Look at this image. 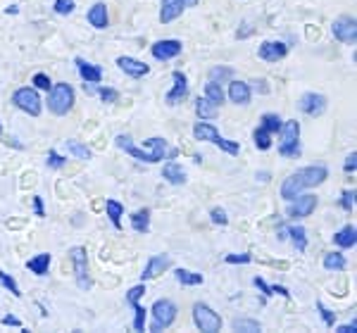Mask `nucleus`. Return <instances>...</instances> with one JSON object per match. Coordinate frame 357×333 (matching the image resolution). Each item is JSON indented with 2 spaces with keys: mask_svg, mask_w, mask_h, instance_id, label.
Segmentation results:
<instances>
[{
  "mask_svg": "<svg viewBox=\"0 0 357 333\" xmlns=\"http://www.w3.org/2000/svg\"><path fill=\"white\" fill-rule=\"evenodd\" d=\"M329 179V169L324 164H310L303 166V169L293 171L289 179H284V186H281V198L291 200L296 198L298 193L307 191V188H314L319 183H324Z\"/></svg>",
  "mask_w": 357,
  "mask_h": 333,
  "instance_id": "nucleus-1",
  "label": "nucleus"
},
{
  "mask_svg": "<svg viewBox=\"0 0 357 333\" xmlns=\"http://www.w3.org/2000/svg\"><path fill=\"white\" fill-rule=\"evenodd\" d=\"M193 139L195 141H203V143H215L220 150L229 153V155H238L241 153V146L236 141H229L224 139V136H220V131H217L215 124H210L207 119H203V122H198L193 126Z\"/></svg>",
  "mask_w": 357,
  "mask_h": 333,
  "instance_id": "nucleus-2",
  "label": "nucleus"
},
{
  "mask_svg": "<svg viewBox=\"0 0 357 333\" xmlns=\"http://www.w3.org/2000/svg\"><path fill=\"white\" fill-rule=\"evenodd\" d=\"M74 102H77V93H74V88L69 84H55V86H50L48 100H45V105H48V110L53 112V114L62 117V114H67L69 110H72Z\"/></svg>",
  "mask_w": 357,
  "mask_h": 333,
  "instance_id": "nucleus-3",
  "label": "nucleus"
},
{
  "mask_svg": "<svg viewBox=\"0 0 357 333\" xmlns=\"http://www.w3.org/2000/svg\"><path fill=\"white\" fill-rule=\"evenodd\" d=\"M279 136H281V143H279L281 157H298V155H301V122L286 119L279 129Z\"/></svg>",
  "mask_w": 357,
  "mask_h": 333,
  "instance_id": "nucleus-4",
  "label": "nucleus"
},
{
  "mask_svg": "<svg viewBox=\"0 0 357 333\" xmlns=\"http://www.w3.org/2000/svg\"><path fill=\"white\" fill-rule=\"evenodd\" d=\"M193 321H195V329L203 333L222 331V317L207 302H195L193 305Z\"/></svg>",
  "mask_w": 357,
  "mask_h": 333,
  "instance_id": "nucleus-5",
  "label": "nucleus"
},
{
  "mask_svg": "<svg viewBox=\"0 0 357 333\" xmlns=\"http://www.w3.org/2000/svg\"><path fill=\"white\" fill-rule=\"evenodd\" d=\"M69 255H72V264H74V281H77V286L82 291H89L91 286H93V281H91L89 255H86V248L77 245V248L69 250Z\"/></svg>",
  "mask_w": 357,
  "mask_h": 333,
  "instance_id": "nucleus-6",
  "label": "nucleus"
},
{
  "mask_svg": "<svg viewBox=\"0 0 357 333\" xmlns=\"http://www.w3.org/2000/svg\"><path fill=\"white\" fill-rule=\"evenodd\" d=\"M176 305L172 300H158L151 309L153 314V324H151V331H162V329H169L172 324L176 321Z\"/></svg>",
  "mask_w": 357,
  "mask_h": 333,
  "instance_id": "nucleus-7",
  "label": "nucleus"
},
{
  "mask_svg": "<svg viewBox=\"0 0 357 333\" xmlns=\"http://www.w3.org/2000/svg\"><path fill=\"white\" fill-rule=\"evenodd\" d=\"M13 102L22 112L31 114V117H38L43 110V100L36 88H17L13 93Z\"/></svg>",
  "mask_w": 357,
  "mask_h": 333,
  "instance_id": "nucleus-8",
  "label": "nucleus"
},
{
  "mask_svg": "<svg viewBox=\"0 0 357 333\" xmlns=\"http://www.w3.org/2000/svg\"><path fill=\"white\" fill-rule=\"evenodd\" d=\"M146 295V284H138L134 286V288H129V293H126V302H129L131 307H134V312H136V317H134V331H146L148 329V324H146V319H148V309L141 305V297Z\"/></svg>",
  "mask_w": 357,
  "mask_h": 333,
  "instance_id": "nucleus-9",
  "label": "nucleus"
},
{
  "mask_svg": "<svg viewBox=\"0 0 357 333\" xmlns=\"http://www.w3.org/2000/svg\"><path fill=\"white\" fill-rule=\"evenodd\" d=\"M331 33H333V38H336V41L353 45L357 41V22H355V17L341 15L338 20H333Z\"/></svg>",
  "mask_w": 357,
  "mask_h": 333,
  "instance_id": "nucleus-10",
  "label": "nucleus"
},
{
  "mask_svg": "<svg viewBox=\"0 0 357 333\" xmlns=\"http://www.w3.org/2000/svg\"><path fill=\"white\" fill-rule=\"evenodd\" d=\"M317 195L312 193H298L296 198H291V208H289V219H305L317 210Z\"/></svg>",
  "mask_w": 357,
  "mask_h": 333,
  "instance_id": "nucleus-11",
  "label": "nucleus"
},
{
  "mask_svg": "<svg viewBox=\"0 0 357 333\" xmlns=\"http://www.w3.org/2000/svg\"><path fill=\"white\" fill-rule=\"evenodd\" d=\"M191 93V84H188V77L183 72H174L172 74V88L169 93H167V102L169 105H178V102H183Z\"/></svg>",
  "mask_w": 357,
  "mask_h": 333,
  "instance_id": "nucleus-12",
  "label": "nucleus"
},
{
  "mask_svg": "<svg viewBox=\"0 0 357 333\" xmlns=\"http://www.w3.org/2000/svg\"><path fill=\"white\" fill-rule=\"evenodd\" d=\"M181 50H183V43L178 41V38H162V41L151 45L153 57H155V60H160V62L174 60V57L181 55Z\"/></svg>",
  "mask_w": 357,
  "mask_h": 333,
  "instance_id": "nucleus-13",
  "label": "nucleus"
},
{
  "mask_svg": "<svg viewBox=\"0 0 357 333\" xmlns=\"http://www.w3.org/2000/svg\"><path fill=\"white\" fill-rule=\"evenodd\" d=\"M117 67L131 79H143V77H148V74H151V65H146V62L136 60V57H129V55H119L117 57Z\"/></svg>",
  "mask_w": 357,
  "mask_h": 333,
  "instance_id": "nucleus-14",
  "label": "nucleus"
},
{
  "mask_svg": "<svg viewBox=\"0 0 357 333\" xmlns=\"http://www.w3.org/2000/svg\"><path fill=\"white\" fill-rule=\"evenodd\" d=\"M169 267H172V257H169V255H153L151 260H148L146 269H143L141 281L146 284V281H151V279L162 277V274H165Z\"/></svg>",
  "mask_w": 357,
  "mask_h": 333,
  "instance_id": "nucleus-15",
  "label": "nucleus"
},
{
  "mask_svg": "<svg viewBox=\"0 0 357 333\" xmlns=\"http://www.w3.org/2000/svg\"><path fill=\"white\" fill-rule=\"evenodd\" d=\"M298 110L307 114V117H319L326 110V98L321 93H305L298 102Z\"/></svg>",
  "mask_w": 357,
  "mask_h": 333,
  "instance_id": "nucleus-16",
  "label": "nucleus"
},
{
  "mask_svg": "<svg viewBox=\"0 0 357 333\" xmlns=\"http://www.w3.org/2000/svg\"><path fill=\"white\" fill-rule=\"evenodd\" d=\"M289 55V45L284 41H264L260 48H257V57L264 62H279Z\"/></svg>",
  "mask_w": 357,
  "mask_h": 333,
  "instance_id": "nucleus-17",
  "label": "nucleus"
},
{
  "mask_svg": "<svg viewBox=\"0 0 357 333\" xmlns=\"http://www.w3.org/2000/svg\"><path fill=\"white\" fill-rule=\"evenodd\" d=\"M114 143H117V148H122L124 153H129L131 157L138 160V162H146V164H155V157L151 153L146 150V148H136L134 143H131V136L126 134H119L117 139H114Z\"/></svg>",
  "mask_w": 357,
  "mask_h": 333,
  "instance_id": "nucleus-18",
  "label": "nucleus"
},
{
  "mask_svg": "<svg viewBox=\"0 0 357 333\" xmlns=\"http://www.w3.org/2000/svg\"><path fill=\"white\" fill-rule=\"evenodd\" d=\"M143 148H146L148 153L155 157V164L162 162V160L176 157V150H169V143H167L165 139H160V136H153V139H148L146 143H143Z\"/></svg>",
  "mask_w": 357,
  "mask_h": 333,
  "instance_id": "nucleus-19",
  "label": "nucleus"
},
{
  "mask_svg": "<svg viewBox=\"0 0 357 333\" xmlns=\"http://www.w3.org/2000/svg\"><path fill=\"white\" fill-rule=\"evenodd\" d=\"M250 98H252L250 84L238 82V79H231V82H229V100H231L234 105H248Z\"/></svg>",
  "mask_w": 357,
  "mask_h": 333,
  "instance_id": "nucleus-20",
  "label": "nucleus"
},
{
  "mask_svg": "<svg viewBox=\"0 0 357 333\" xmlns=\"http://www.w3.org/2000/svg\"><path fill=\"white\" fill-rule=\"evenodd\" d=\"M183 10H186L183 0H160V22L169 24V22H174L183 15Z\"/></svg>",
  "mask_w": 357,
  "mask_h": 333,
  "instance_id": "nucleus-21",
  "label": "nucleus"
},
{
  "mask_svg": "<svg viewBox=\"0 0 357 333\" xmlns=\"http://www.w3.org/2000/svg\"><path fill=\"white\" fill-rule=\"evenodd\" d=\"M86 20H89L91 26L96 29H107L110 26V15H107V5L105 3H93L89 8V13H86Z\"/></svg>",
  "mask_w": 357,
  "mask_h": 333,
  "instance_id": "nucleus-22",
  "label": "nucleus"
},
{
  "mask_svg": "<svg viewBox=\"0 0 357 333\" xmlns=\"http://www.w3.org/2000/svg\"><path fill=\"white\" fill-rule=\"evenodd\" d=\"M74 65H77L79 74H82V79L86 84H100L102 82V70L98 65H91L89 60H84V57H74Z\"/></svg>",
  "mask_w": 357,
  "mask_h": 333,
  "instance_id": "nucleus-23",
  "label": "nucleus"
},
{
  "mask_svg": "<svg viewBox=\"0 0 357 333\" xmlns=\"http://www.w3.org/2000/svg\"><path fill=\"white\" fill-rule=\"evenodd\" d=\"M333 245H336V248H341V250L355 248V245H357V231H355L353 224H348V226H343L341 231L333 233Z\"/></svg>",
  "mask_w": 357,
  "mask_h": 333,
  "instance_id": "nucleus-24",
  "label": "nucleus"
},
{
  "mask_svg": "<svg viewBox=\"0 0 357 333\" xmlns=\"http://www.w3.org/2000/svg\"><path fill=\"white\" fill-rule=\"evenodd\" d=\"M162 176L167 183H172V186H183V183H186V171H183V166L174 162V160L162 166Z\"/></svg>",
  "mask_w": 357,
  "mask_h": 333,
  "instance_id": "nucleus-25",
  "label": "nucleus"
},
{
  "mask_svg": "<svg viewBox=\"0 0 357 333\" xmlns=\"http://www.w3.org/2000/svg\"><path fill=\"white\" fill-rule=\"evenodd\" d=\"M26 269L31 274H36V277H45L50 269V252H38L36 257H31V260L26 262Z\"/></svg>",
  "mask_w": 357,
  "mask_h": 333,
  "instance_id": "nucleus-26",
  "label": "nucleus"
},
{
  "mask_svg": "<svg viewBox=\"0 0 357 333\" xmlns=\"http://www.w3.org/2000/svg\"><path fill=\"white\" fill-rule=\"evenodd\" d=\"M284 233H286V238H291L293 248L298 252L307 250V233H305L303 226H289V229H284Z\"/></svg>",
  "mask_w": 357,
  "mask_h": 333,
  "instance_id": "nucleus-27",
  "label": "nucleus"
},
{
  "mask_svg": "<svg viewBox=\"0 0 357 333\" xmlns=\"http://www.w3.org/2000/svg\"><path fill=\"white\" fill-rule=\"evenodd\" d=\"M131 229H134L136 233H148L151 231V210L143 208L131 215Z\"/></svg>",
  "mask_w": 357,
  "mask_h": 333,
  "instance_id": "nucleus-28",
  "label": "nucleus"
},
{
  "mask_svg": "<svg viewBox=\"0 0 357 333\" xmlns=\"http://www.w3.org/2000/svg\"><path fill=\"white\" fill-rule=\"evenodd\" d=\"M105 212H107V217H110V222H112V226L117 229H122V215H124V205L119 203V200H107L105 203Z\"/></svg>",
  "mask_w": 357,
  "mask_h": 333,
  "instance_id": "nucleus-29",
  "label": "nucleus"
},
{
  "mask_svg": "<svg viewBox=\"0 0 357 333\" xmlns=\"http://www.w3.org/2000/svg\"><path fill=\"white\" fill-rule=\"evenodd\" d=\"M195 112H198L200 119H215L220 110H217L215 102L207 100V98L203 95V98H198V100H195Z\"/></svg>",
  "mask_w": 357,
  "mask_h": 333,
  "instance_id": "nucleus-30",
  "label": "nucleus"
},
{
  "mask_svg": "<svg viewBox=\"0 0 357 333\" xmlns=\"http://www.w3.org/2000/svg\"><path fill=\"white\" fill-rule=\"evenodd\" d=\"M252 141H255V148L262 153H267L269 148H272V134H269L267 129H262V126H257L255 131H252Z\"/></svg>",
  "mask_w": 357,
  "mask_h": 333,
  "instance_id": "nucleus-31",
  "label": "nucleus"
},
{
  "mask_svg": "<svg viewBox=\"0 0 357 333\" xmlns=\"http://www.w3.org/2000/svg\"><path fill=\"white\" fill-rule=\"evenodd\" d=\"M174 277H176V281L181 286H200V284H203V274L188 272V269H176Z\"/></svg>",
  "mask_w": 357,
  "mask_h": 333,
  "instance_id": "nucleus-32",
  "label": "nucleus"
},
{
  "mask_svg": "<svg viewBox=\"0 0 357 333\" xmlns=\"http://www.w3.org/2000/svg\"><path fill=\"white\" fill-rule=\"evenodd\" d=\"M205 98L207 100H212L217 107L222 105L224 100H227V95H224V91H222V84L220 82H210V84H205Z\"/></svg>",
  "mask_w": 357,
  "mask_h": 333,
  "instance_id": "nucleus-33",
  "label": "nucleus"
},
{
  "mask_svg": "<svg viewBox=\"0 0 357 333\" xmlns=\"http://www.w3.org/2000/svg\"><path fill=\"white\" fill-rule=\"evenodd\" d=\"M321 264H324V269H329V272H341V269H345V255H341V252H326Z\"/></svg>",
  "mask_w": 357,
  "mask_h": 333,
  "instance_id": "nucleus-34",
  "label": "nucleus"
},
{
  "mask_svg": "<svg viewBox=\"0 0 357 333\" xmlns=\"http://www.w3.org/2000/svg\"><path fill=\"white\" fill-rule=\"evenodd\" d=\"M231 329L238 331V333H260L262 324H260V321H255V319H236L231 324Z\"/></svg>",
  "mask_w": 357,
  "mask_h": 333,
  "instance_id": "nucleus-35",
  "label": "nucleus"
},
{
  "mask_svg": "<svg viewBox=\"0 0 357 333\" xmlns=\"http://www.w3.org/2000/svg\"><path fill=\"white\" fill-rule=\"evenodd\" d=\"M260 126L262 129H267L269 134H279V129H281V124H284V119L279 117V114H274V112H267V114H262L260 117Z\"/></svg>",
  "mask_w": 357,
  "mask_h": 333,
  "instance_id": "nucleus-36",
  "label": "nucleus"
},
{
  "mask_svg": "<svg viewBox=\"0 0 357 333\" xmlns=\"http://www.w3.org/2000/svg\"><path fill=\"white\" fill-rule=\"evenodd\" d=\"M65 148H67L69 155H74V157L91 160V148H86L84 143H79V141H65Z\"/></svg>",
  "mask_w": 357,
  "mask_h": 333,
  "instance_id": "nucleus-37",
  "label": "nucleus"
},
{
  "mask_svg": "<svg viewBox=\"0 0 357 333\" xmlns=\"http://www.w3.org/2000/svg\"><path fill=\"white\" fill-rule=\"evenodd\" d=\"M234 79V70L227 65L222 67H212L210 70V82H231Z\"/></svg>",
  "mask_w": 357,
  "mask_h": 333,
  "instance_id": "nucleus-38",
  "label": "nucleus"
},
{
  "mask_svg": "<svg viewBox=\"0 0 357 333\" xmlns=\"http://www.w3.org/2000/svg\"><path fill=\"white\" fill-rule=\"evenodd\" d=\"M317 312H319V317H321V321H324V324L326 326H329V329H331V326H336V314H333V309H329V307H326L324 305V302H317Z\"/></svg>",
  "mask_w": 357,
  "mask_h": 333,
  "instance_id": "nucleus-39",
  "label": "nucleus"
},
{
  "mask_svg": "<svg viewBox=\"0 0 357 333\" xmlns=\"http://www.w3.org/2000/svg\"><path fill=\"white\" fill-rule=\"evenodd\" d=\"M0 284H3L10 293H13L15 297H22V291H20V286H17V281L10 277L8 272H3V269H0Z\"/></svg>",
  "mask_w": 357,
  "mask_h": 333,
  "instance_id": "nucleus-40",
  "label": "nucleus"
},
{
  "mask_svg": "<svg viewBox=\"0 0 357 333\" xmlns=\"http://www.w3.org/2000/svg\"><path fill=\"white\" fill-rule=\"evenodd\" d=\"M355 200H357L355 191H353V188H348V191L341 193V200H338V205H341L345 212H353L355 210Z\"/></svg>",
  "mask_w": 357,
  "mask_h": 333,
  "instance_id": "nucleus-41",
  "label": "nucleus"
},
{
  "mask_svg": "<svg viewBox=\"0 0 357 333\" xmlns=\"http://www.w3.org/2000/svg\"><path fill=\"white\" fill-rule=\"evenodd\" d=\"M98 95H100V100L105 102V105H112V102H117L119 93L110 86H98Z\"/></svg>",
  "mask_w": 357,
  "mask_h": 333,
  "instance_id": "nucleus-42",
  "label": "nucleus"
},
{
  "mask_svg": "<svg viewBox=\"0 0 357 333\" xmlns=\"http://www.w3.org/2000/svg\"><path fill=\"white\" fill-rule=\"evenodd\" d=\"M31 84H33V88H36V91H50V86H53V82H50V77H48V74H43V72L33 74Z\"/></svg>",
  "mask_w": 357,
  "mask_h": 333,
  "instance_id": "nucleus-43",
  "label": "nucleus"
},
{
  "mask_svg": "<svg viewBox=\"0 0 357 333\" xmlns=\"http://www.w3.org/2000/svg\"><path fill=\"white\" fill-rule=\"evenodd\" d=\"M224 262L227 264H250L252 257H250V252H231V255H224Z\"/></svg>",
  "mask_w": 357,
  "mask_h": 333,
  "instance_id": "nucleus-44",
  "label": "nucleus"
},
{
  "mask_svg": "<svg viewBox=\"0 0 357 333\" xmlns=\"http://www.w3.org/2000/svg\"><path fill=\"white\" fill-rule=\"evenodd\" d=\"M210 219H212V224H217V226H227L229 215H227V210H224V208H212L210 210Z\"/></svg>",
  "mask_w": 357,
  "mask_h": 333,
  "instance_id": "nucleus-45",
  "label": "nucleus"
},
{
  "mask_svg": "<svg viewBox=\"0 0 357 333\" xmlns=\"http://www.w3.org/2000/svg\"><path fill=\"white\" fill-rule=\"evenodd\" d=\"M45 164H48L50 169H62V166L67 164V160L62 157L60 153H55V150H48V160H45Z\"/></svg>",
  "mask_w": 357,
  "mask_h": 333,
  "instance_id": "nucleus-46",
  "label": "nucleus"
},
{
  "mask_svg": "<svg viewBox=\"0 0 357 333\" xmlns=\"http://www.w3.org/2000/svg\"><path fill=\"white\" fill-rule=\"evenodd\" d=\"M53 10L57 15H72L74 13V0H55Z\"/></svg>",
  "mask_w": 357,
  "mask_h": 333,
  "instance_id": "nucleus-47",
  "label": "nucleus"
},
{
  "mask_svg": "<svg viewBox=\"0 0 357 333\" xmlns=\"http://www.w3.org/2000/svg\"><path fill=\"white\" fill-rule=\"evenodd\" d=\"M252 286H255V288H260L262 293H264V297H269V295H274V291H272V286L267 284V281H264L262 277H255L252 279Z\"/></svg>",
  "mask_w": 357,
  "mask_h": 333,
  "instance_id": "nucleus-48",
  "label": "nucleus"
},
{
  "mask_svg": "<svg viewBox=\"0 0 357 333\" xmlns=\"http://www.w3.org/2000/svg\"><path fill=\"white\" fill-rule=\"evenodd\" d=\"M31 208H33V212H36V217H45V205H43L41 195H33V198H31Z\"/></svg>",
  "mask_w": 357,
  "mask_h": 333,
  "instance_id": "nucleus-49",
  "label": "nucleus"
},
{
  "mask_svg": "<svg viewBox=\"0 0 357 333\" xmlns=\"http://www.w3.org/2000/svg\"><path fill=\"white\" fill-rule=\"evenodd\" d=\"M343 169H345V174H355V169H357V155L355 153H350L348 157H345Z\"/></svg>",
  "mask_w": 357,
  "mask_h": 333,
  "instance_id": "nucleus-50",
  "label": "nucleus"
},
{
  "mask_svg": "<svg viewBox=\"0 0 357 333\" xmlns=\"http://www.w3.org/2000/svg\"><path fill=\"white\" fill-rule=\"evenodd\" d=\"M250 91H257V93H269V84L264 82V79H255V82H250Z\"/></svg>",
  "mask_w": 357,
  "mask_h": 333,
  "instance_id": "nucleus-51",
  "label": "nucleus"
},
{
  "mask_svg": "<svg viewBox=\"0 0 357 333\" xmlns=\"http://www.w3.org/2000/svg\"><path fill=\"white\" fill-rule=\"evenodd\" d=\"M3 326H15V329H22V321L15 317V314H5L3 317Z\"/></svg>",
  "mask_w": 357,
  "mask_h": 333,
  "instance_id": "nucleus-52",
  "label": "nucleus"
},
{
  "mask_svg": "<svg viewBox=\"0 0 357 333\" xmlns=\"http://www.w3.org/2000/svg\"><path fill=\"white\" fill-rule=\"evenodd\" d=\"M338 333H357V324L350 321V324H341L338 326Z\"/></svg>",
  "mask_w": 357,
  "mask_h": 333,
  "instance_id": "nucleus-53",
  "label": "nucleus"
},
{
  "mask_svg": "<svg viewBox=\"0 0 357 333\" xmlns=\"http://www.w3.org/2000/svg\"><path fill=\"white\" fill-rule=\"evenodd\" d=\"M272 291L276 293V295H284V297H291L289 288H284V286H272Z\"/></svg>",
  "mask_w": 357,
  "mask_h": 333,
  "instance_id": "nucleus-54",
  "label": "nucleus"
},
{
  "mask_svg": "<svg viewBox=\"0 0 357 333\" xmlns=\"http://www.w3.org/2000/svg\"><path fill=\"white\" fill-rule=\"evenodd\" d=\"M5 13H8V15H20V5H10Z\"/></svg>",
  "mask_w": 357,
  "mask_h": 333,
  "instance_id": "nucleus-55",
  "label": "nucleus"
},
{
  "mask_svg": "<svg viewBox=\"0 0 357 333\" xmlns=\"http://www.w3.org/2000/svg\"><path fill=\"white\" fill-rule=\"evenodd\" d=\"M198 3H200V0H183V5H186V8H195Z\"/></svg>",
  "mask_w": 357,
  "mask_h": 333,
  "instance_id": "nucleus-56",
  "label": "nucleus"
},
{
  "mask_svg": "<svg viewBox=\"0 0 357 333\" xmlns=\"http://www.w3.org/2000/svg\"><path fill=\"white\" fill-rule=\"evenodd\" d=\"M3 134H5V131H3V124H0V139H3Z\"/></svg>",
  "mask_w": 357,
  "mask_h": 333,
  "instance_id": "nucleus-57",
  "label": "nucleus"
}]
</instances>
